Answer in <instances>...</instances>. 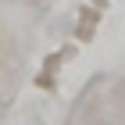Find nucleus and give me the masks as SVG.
Returning a JSON list of instances; mask_svg holds the SVG:
<instances>
[]
</instances>
